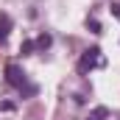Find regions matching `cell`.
I'll use <instances>...</instances> for the list:
<instances>
[{
	"label": "cell",
	"instance_id": "obj_3",
	"mask_svg": "<svg viewBox=\"0 0 120 120\" xmlns=\"http://www.w3.org/2000/svg\"><path fill=\"white\" fill-rule=\"evenodd\" d=\"M8 31H11V17L8 14H0V42L8 36Z\"/></svg>",
	"mask_w": 120,
	"mask_h": 120
},
{
	"label": "cell",
	"instance_id": "obj_5",
	"mask_svg": "<svg viewBox=\"0 0 120 120\" xmlns=\"http://www.w3.org/2000/svg\"><path fill=\"white\" fill-rule=\"evenodd\" d=\"M50 42H53V39H50V34H39V36L34 39V45H36L39 50H45V48H50Z\"/></svg>",
	"mask_w": 120,
	"mask_h": 120
},
{
	"label": "cell",
	"instance_id": "obj_1",
	"mask_svg": "<svg viewBox=\"0 0 120 120\" xmlns=\"http://www.w3.org/2000/svg\"><path fill=\"white\" fill-rule=\"evenodd\" d=\"M6 84L14 87L17 92H25V95H34V92H36V87L28 84V75H25L17 64H6Z\"/></svg>",
	"mask_w": 120,
	"mask_h": 120
},
{
	"label": "cell",
	"instance_id": "obj_4",
	"mask_svg": "<svg viewBox=\"0 0 120 120\" xmlns=\"http://www.w3.org/2000/svg\"><path fill=\"white\" fill-rule=\"evenodd\" d=\"M106 117H109V109H106V106H95L87 120H106Z\"/></svg>",
	"mask_w": 120,
	"mask_h": 120
},
{
	"label": "cell",
	"instance_id": "obj_6",
	"mask_svg": "<svg viewBox=\"0 0 120 120\" xmlns=\"http://www.w3.org/2000/svg\"><path fill=\"white\" fill-rule=\"evenodd\" d=\"M87 25L92 28V34H101V22L98 20H87Z\"/></svg>",
	"mask_w": 120,
	"mask_h": 120
},
{
	"label": "cell",
	"instance_id": "obj_2",
	"mask_svg": "<svg viewBox=\"0 0 120 120\" xmlns=\"http://www.w3.org/2000/svg\"><path fill=\"white\" fill-rule=\"evenodd\" d=\"M106 59H103V53H101V48H90V50H84V56L78 59V73L81 75H90L92 70H98V67H103Z\"/></svg>",
	"mask_w": 120,
	"mask_h": 120
},
{
	"label": "cell",
	"instance_id": "obj_7",
	"mask_svg": "<svg viewBox=\"0 0 120 120\" xmlns=\"http://www.w3.org/2000/svg\"><path fill=\"white\" fill-rule=\"evenodd\" d=\"M112 14H115V17L120 20V3H112Z\"/></svg>",
	"mask_w": 120,
	"mask_h": 120
}]
</instances>
